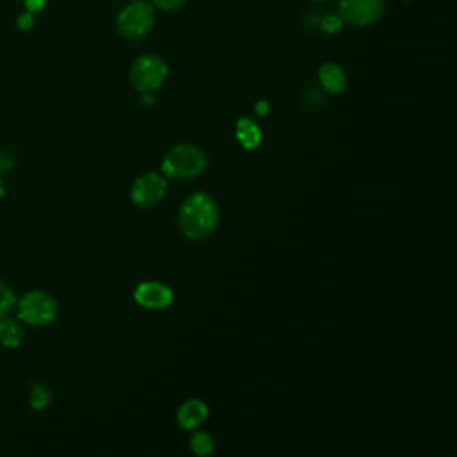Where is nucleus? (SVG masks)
<instances>
[{
    "instance_id": "obj_1",
    "label": "nucleus",
    "mask_w": 457,
    "mask_h": 457,
    "mask_svg": "<svg viewBox=\"0 0 457 457\" xmlns=\"http://www.w3.org/2000/svg\"><path fill=\"white\" fill-rule=\"evenodd\" d=\"M220 221V211L214 198L207 193H193L189 195L177 214V223L180 232L193 239L202 241L209 237Z\"/></svg>"
},
{
    "instance_id": "obj_2",
    "label": "nucleus",
    "mask_w": 457,
    "mask_h": 457,
    "mask_svg": "<svg viewBox=\"0 0 457 457\" xmlns=\"http://www.w3.org/2000/svg\"><path fill=\"white\" fill-rule=\"evenodd\" d=\"M207 168V154L195 145H177L162 157L161 171L177 180L195 179Z\"/></svg>"
},
{
    "instance_id": "obj_3",
    "label": "nucleus",
    "mask_w": 457,
    "mask_h": 457,
    "mask_svg": "<svg viewBox=\"0 0 457 457\" xmlns=\"http://www.w3.org/2000/svg\"><path fill=\"white\" fill-rule=\"evenodd\" d=\"M55 298L41 289L27 291L20 300H16L18 320L29 327H46L57 316Z\"/></svg>"
},
{
    "instance_id": "obj_4",
    "label": "nucleus",
    "mask_w": 457,
    "mask_h": 457,
    "mask_svg": "<svg viewBox=\"0 0 457 457\" xmlns=\"http://www.w3.org/2000/svg\"><path fill=\"white\" fill-rule=\"evenodd\" d=\"M155 9L150 2L132 0L116 16V30L129 41L143 39L154 27Z\"/></svg>"
},
{
    "instance_id": "obj_5",
    "label": "nucleus",
    "mask_w": 457,
    "mask_h": 457,
    "mask_svg": "<svg viewBox=\"0 0 457 457\" xmlns=\"http://www.w3.org/2000/svg\"><path fill=\"white\" fill-rule=\"evenodd\" d=\"M166 75H168V66L164 59L157 54L139 55L132 62L129 71V79L139 93H154L162 86Z\"/></svg>"
},
{
    "instance_id": "obj_6",
    "label": "nucleus",
    "mask_w": 457,
    "mask_h": 457,
    "mask_svg": "<svg viewBox=\"0 0 457 457\" xmlns=\"http://www.w3.org/2000/svg\"><path fill=\"white\" fill-rule=\"evenodd\" d=\"M337 16L352 27H370L386 12V0H337Z\"/></svg>"
},
{
    "instance_id": "obj_7",
    "label": "nucleus",
    "mask_w": 457,
    "mask_h": 457,
    "mask_svg": "<svg viewBox=\"0 0 457 457\" xmlns=\"http://www.w3.org/2000/svg\"><path fill=\"white\" fill-rule=\"evenodd\" d=\"M166 195V179L161 173L148 171L139 175L130 187V200L141 209L157 205Z\"/></svg>"
},
{
    "instance_id": "obj_8",
    "label": "nucleus",
    "mask_w": 457,
    "mask_h": 457,
    "mask_svg": "<svg viewBox=\"0 0 457 457\" xmlns=\"http://www.w3.org/2000/svg\"><path fill=\"white\" fill-rule=\"evenodd\" d=\"M134 300L146 309H166L173 302V291L162 282L148 280L136 287Z\"/></svg>"
},
{
    "instance_id": "obj_9",
    "label": "nucleus",
    "mask_w": 457,
    "mask_h": 457,
    "mask_svg": "<svg viewBox=\"0 0 457 457\" xmlns=\"http://www.w3.org/2000/svg\"><path fill=\"white\" fill-rule=\"evenodd\" d=\"M207 416H209L207 405L202 400L191 398V400H186L179 407V411H177V423H179L180 428L193 430L198 425H202L207 420Z\"/></svg>"
},
{
    "instance_id": "obj_10",
    "label": "nucleus",
    "mask_w": 457,
    "mask_h": 457,
    "mask_svg": "<svg viewBox=\"0 0 457 457\" xmlns=\"http://www.w3.org/2000/svg\"><path fill=\"white\" fill-rule=\"evenodd\" d=\"M318 79L323 89L328 93L337 95L346 89V75L343 68L337 66L336 62H323L318 70Z\"/></svg>"
},
{
    "instance_id": "obj_11",
    "label": "nucleus",
    "mask_w": 457,
    "mask_h": 457,
    "mask_svg": "<svg viewBox=\"0 0 457 457\" xmlns=\"http://www.w3.org/2000/svg\"><path fill=\"white\" fill-rule=\"evenodd\" d=\"M23 323L18 318H0V345L4 348H18L23 341Z\"/></svg>"
},
{
    "instance_id": "obj_12",
    "label": "nucleus",
    "mask_w": 457,
    "mask_h": 457,
    "mask_svg": "<svg viewBox=\"0 0 457 457\" xmlns=\"http://www.w3.org/2000/svg\"><path fill=\"white\" fill-rule=\"evenodd\" d=\"M236 137L241 143V146H245L246 150H252L261 143V130L250 118H241L237 120V125H236Z\"/></svg>"
},
{
    "instance_id": "obj_13",
    "label": "nucleus",
    "mask_w": 457,
    "mask_h": 457,
    "mask_svg": "<svg viewBox=\"0 0 457 457\" xmlns=\"http://www.w3.org/2000/svg\"><path fill=\"white\" fill-rule=\"evenodd\" d=\"M50 398H52V395L43 384H32L30 395H29V403L32 409H36V411L45 409L50 403Z\"/></svg>"
},
{
    "instance_id": "obj_14",
    "label": "nucleus",
    "mask_w": 457,
    "mask_h": 457,
    "mask_svg": "<svg viewBox=\"0 0 457 457\" xmlns=\"http://www.w3.org/2000/svg\"><path fill=\"white\" fill-rule=\"evenodd\" d=\"M214 448V439L207 432H195L191 437V450L196 455H209Z\"/></svg>"
},
{
    "instance_id": "obj_15",
    "label": "nucleus",
    "mask_w": 457,
    "mask_h": 457,
    "mask_svg": "<svg viewBox=\"0 0 457 457\" xmlns=\"http://www.w3.org/2000/svg\"><path fill=\"white\" fill-rule=\"evenodd\" d=\"M16 295L14 291L0 280V318L7 316L14 307H16Z\"/></svg>"
},
{
    "instance_id": "obj_16",
    "label": "nucleus",
    "mask_w": 457,
    "mask_h": 457,
    "mask_svg": "<svg viewBox=\"0 0 457 457\" xmlns=\"http://www.w3.org/2000/svg\"><path fill=\"white\" fill-rule=\"evenodd\" d=\"M343 27V20L337 16V12H332V14H325L321 20H320V29L327 34H334V32H339Z\"/></svg>"
},
{
    "instance_id": "obj_17",
    "label": "nucleus",
    "mask_w": 457,
    "mask_h": 457,
    "mask_svg": "<svg viewBox=\"0 0 457 457\" xmlns=\"http://www.w3.org/2000/svg\"><path fill=\"white\" fill-rule=\"evenodd\" d=\"M150 4L154 5V9H159L164 12H175L182 9L186 0H150Z\"/></svg>"
},
{
    "instance_id": "obj_18",
    "label": "nucleus",
    "mask_w": 457,
    "mask_h": 457,
    "mask_svg": "<svg viewBox=\"0 0 457 457\" xmlns=\"http://www.w3.org/2000/svg\"><path fill=\"white\" fill-rule=\"evenodd\" d=\"M16 27H18V30H21V32L30 30V29L34 27V14L29 12V11L20 12L18 18H16Z\"/></svg>"
},
{
    "instance_id": "obj_19",
    "label": "nucleus",
    "mask_w": 457,
    "mask_h": 457,
    "mask_svg": "<svg viewBox=\"0 0 457 457\" xmlns=\"http://www.w3.org/2000/svg\"><path fill=\"white\" fill-rule=\"evenodd\" d=\"M46 2H48V0H23V7H25V11H29V12L37 14V12H41V11L46 7Z\"/></svg>"
},
{
    "instance_id": "obj_20",
    "label": "nucleus",
    "mask_w": 457,
    "mask_h": 457,
    "mask_svg": "<svg viewBox=\"0 0 457 457\" xmlns=\"http://www.w3.org/2000/svg\"><path fill=\"white\" fill-rule=\"evenodd\" d=\"M12 162H14L12 155L7 150H0V168L2 170H11Z\"/></svg>"
},
{
    "instance_id": "obj_21",
    "label": "nucleus",
    "mask_w": 457,
    "mask_h": 457,
    "mask_svg": "<svg viewBox=\"0 0 457 457\" xmlns=\"http://www.w3.org/2000/svg\"><path fill=\"white\" fill-rule=\"evenodd\" d=\"M255 111L261 114V116H264L266 112H268V102H264V100H261L259 104H255Z\"/></svg>"
},
{
    "instance_id": "obj_22",
    "label": "nucleus",
    "mask_w": 457,
    "mask_h": 457,
    "mask_svg": "<svg viewBox=\"0 0 457 457\" xmlns=\"http://www.w3.org/2000/svg\"><path fill=\"white\" fill-rule=\"evenodd\" d=\"M154 100H155V98H154L152 93H141V104H146V105H148V104H154Z\"/></svg>"
},
{
    "instance_id": "obj_23",
    "label": "nucleus",
    "mask_w": 457,
    "mask_h": 457,
    "mask_svg": "<svg viewBox=\"0 0 457 457\" xmlns=\"http://www.w3.org/2000/svg\"><path fill=\"white\" fill-rule=\"evenodd\" d=\"M4 195H5V184H4V179L0 177V200L4 198Z\"/></svg>"
},
{
    "instance_id": "obj_24",
    "label": "nucleus",
    "mask_w": 457,
    "mask_h": 457,
    "mask_svg": "<svg viewBox=\"0 0 457 457\" xmlns=\"http://www.w3.org/2000/svg\"><path fill=\"white\" fill-rule=\"evenodd\" d=\"M314 2H323V0H314Z\"/></svg>"
},
{
    "instance_id": "obj_25",
    "label": "nucleus",
    "mask_w": 457,
    "mask_h": 457,
    "mask_svg": "<svg viewBox=\"0 0 457 457\" xmlns=\"http://www.w3.org/2000/svg\"><path fill=\"white\" fill-rule=\"evenodd\" d=\"M405 2H411V0H405Z\"/></svg>"
}]
</instances>
